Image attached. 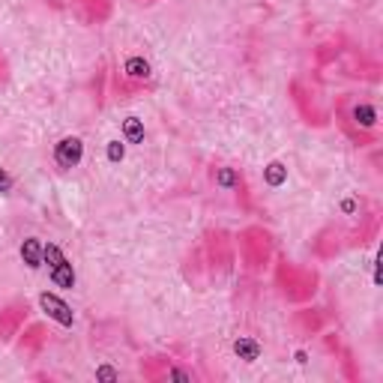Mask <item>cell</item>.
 Listing matches in <instances>:
<instances>
[{
  "label": "cell",
  "instance_id": "obj_11",
  "mask_svg": "<svg viewBox=\"0 0 383 383\" xmlns=\"http://www.w3.org/2000/svg\"><path fill=\"white\" fill-rule=\"evenodd\" d=\"M123 156H126V141H108V159L123 162Z\"/></svg>",
  "mask_w": 383,
  "mask_h": 383
},
{
  "label": "cell",
  "instance_id": "obj_4",
  "mask_svg": "<svg viewBox=\"0 0 383 383\" xmlns=\"http://www.w3.org/2000/svg\"><path fill=\"white\" fill-rule=\"evenodd\" d=\"M123 75L126 81H132V87H144V81L153 78V66L144 54H132L123 60Z\"/></svg>",
  "mask_w": 383,
  "mask_h": 383
},
{
  "label": "cell",
  "instance_id": "obj_12",
  "mask_svg": "<svg viewBox=\"0 0 383 383\" xmlns=\"http://www.w3.org/2000/svg\"><path fill=\"white\" fill-rule=\"evenodd\" d=\"M12 186H15V177L9 174L6 168H0V195H9V192H12Z\"/></svg>",
  "mask_w": 383,
  "mask_h": 383
},
{
  "label": "cell",
  "instance_id": "obj_7",
  "mask_svg": "<svg viewBox=\"0 0 383 383\" xmlns=\"http://www.w3.org/2000/svg\"><path fill=\"white\" fill-rule=\"evenodd\" d=\"M213 180H216V186H218V189H225V192L243 189V177H240V171H236V168H227V165H222V168H216V174H213Z\"/></svg>",
  "mask_w": 383,
  "mask_h": 383
},
{
  "label": "cell",
  "instance_id": "obj_10",
  "mask_svg": "<svg viewBox=\"0 0 383 383\" xmlns=\"http://www.w3.org/2000/svg\"><path fill=\"white\" fill-rule=\"evenodd\" d=\"M285 180H288V165H285V162H270V165L263 168V183H267L270 189H279Z\"/></svg>",
  "mask_w": 383,
  "mask_h": 383
},
{
  "label": "cell",
  "instance_id": "obj_2",
  "mask_svg": "<svg viewBox=\"0 0 383 383\" xmlns=\"http://www.w3.org/2000/svg\"><path fill=\"white\" fill-rule=\"evenodd\" d=\"M51 159H54V165H57V171L78 168L81 159H84V141H81L78 135H63V138L54 144Z\"/></svg>",
  "mask_w": 383,
  "mask_h": 383
},
{
  "label": "cell",
  "instance_id": "obj_1",
  "mask_svg": "<svg viewBox=\"0 0 383 383\" xmlns=\"http://www.w3.org/2000/svg\"><path fill=\"white\" fill-rule=\"evenodd\" d=\"M42 263L48 267V279L54 288H63V290H72L75 288V267H72V261L63 254L60 245L48 243L42 249Z\"/></svg>",
  "mask_w": 383,
  "mask_h": 383
},
{
  "label": "cell",
  "instance_id": "obj_3",
  "mask_svg": "<svg viewBox=\"0 0 383 383\" xmlns=\"http://www.w3.org/2000/svg\"><path fill=\"white\" fill-rule=\"evenodd\" d=\"M39 306H42V312L48 315L57 326H66V330H69V326L75 324V312H72L66 299H60L57 294H48V290H42V294H39Z\"/></svg>",
  "mask_w": 383,
  "mask_h": 383
},
{
  "label": "cell",
  "instance_id": "obj_5",
  "mask_svg": "<svg viewBox=\"0 0 383 383\" xmlns=\"http://www.w3.org/2000/svg\"><path fill=\"white\" fill-rule=\"evenodd\" d=\"M348 126H359V129L371 132L377 126V108L371 102H353L348 117H344V129H348Z\"/></svg>",
  "mask_w": 383,
  "mask_h": 383
},
{
  "label": "cell",
  "instance_id": "obj_9",
  "mask_svg": "<svg viewBox=\"0 0 383 383\" xmlns=\"http://www.w3.org/2000/svg\"><path fill=\"white\" fill-rule=\"evenodd\" d=\"M234 353L240 359H245V362H254L261 357V344L254 342V339H245V335H240V339L234 342Z\"/></svg>",
  "mask_w": 383,
  "mask_h": 383
},
{
  "label": "cell",
  "instance_id": "obj_8",
  "mask_svg": "<svg viewBox=\"0 0 383 383\" xmlns=\"http://www.w3.org/2000/svg\"><path fill=\"white\" fill-rule=\"evenodd\" d=\"M123 141L126 144H141L144 141V120H141V117H135V114H129V117H126V120H123Z\"/></svg>",
  "mask_w": 383,
  "mask_h": 383
},
{
  "label": "cell",
  "instance_id": "obj_6",
  "mask_svg": "<svg viewBox=\"0 0 383 383\" xmlns=\"http://www.w3.org/2000/svg\"><path fill=\"white\" fill-rule=\"evenodd\" d=\"M42 240L39 236H27L21 243V261L27 263V270H39L42 267Z\"/></svg>",
  "mask_w": 383,
  "mask_h": 383
}]
</instances>
